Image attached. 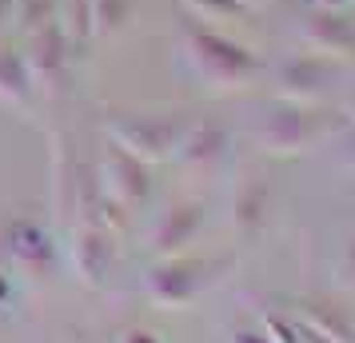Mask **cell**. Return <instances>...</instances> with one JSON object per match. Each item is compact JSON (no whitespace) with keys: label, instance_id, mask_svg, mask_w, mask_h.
Wrapping results in <instances>:
<instances>
[{"label":"cell","instance_id":"6da1fadb","mask_svg":"<svg viewBox=\"0 0 355 343\" xmlns=\"http://www.w3.org/2000/svg\"><path fill=\"white\" fill-rule=\"evenodd\" d=\"M68 56H72V40H68L60 20H52L44 28L28 33L24 64L33 72V84H44L49 92H56L60 84H68Z\"/></svg>","mask_w":355,"mask_h":343},{"label":"cell","instance_id":"7a4b0ae2","mask_svg":"<svg viewBox=\"0 0 355 343\" xmlns=\"http://www.w3.org/2000/svg\"><path fill=\"white\" fill-rule=\"evenodd\" d=\"M33 96V72L24 64V52L20 49H0V100L24 108Z\"/></svg>","mask_w":355,"mask_h":343},{"label":"cell","instance_id":"3957f363","mask_svg":"<svg viewBox=\"0 0 355 343\" xmlns=\"http://www.w3.org/2000/svg\"><path fill=\"white\" fill-rule=\"evenodd\" d=\"M56 12H60V0H17V24L24 33H36V28L52 24Z\"/></svg>","mask_w":355,"mask_h":343},{"label":"cell","instance_id":"277c9868","mask_svg":"<svg viewBox=\"0 0 355 343\" xmlns=\"http://www.w3.org/2000/svg\"><path fill=\"white\" fill-rule=\"evenodd\" d=\"M136 0H92V33H112L128 20Z\"/></svg>","mask_w":355,"mask_h":343},{"label":"cell","instance_id":"5b68a950","mask_svg":"<svg viewBox=\"0 0 355 343\" xmlns=\"http://www.w3.org/2000/svg\"><path fill=\"white\" fill-rule=\"evenodd\" d=\"M76 263H80V272L88 279H92V260H96V267L104 272V263H108V244H104V236H96V231H80V240H76Z\"/></svg>","mask_w":355,"mask_h":343},{"label":"cell","instance_id":"8992f818","mask_svg":"<svg viewBox=\"0 0 355 343\" xmlns=\"http://www.w3.org/2000/svg\"><path fill=\"white\" fill-rule=\"evenodd\" d=\"M64 33L68 40H72V49L76 44H84L88 40V33H92V0H68V12H64Z\"/></svg>","mask_w":355,"mask_h":343},{"label":"cell","instance_id":"52a82bcc","mask_svg":"<svg viewBox=\"0 0 355 343\" xmlns=\"http://www.w3.org/2000/svg\"><path fill=\"white\" fill-rule=\"evenodd\" d=\"M8 20H17V0H0V28H4Z\"/></svg>","mask_w":355,"mask_h":343}]
</instances>
